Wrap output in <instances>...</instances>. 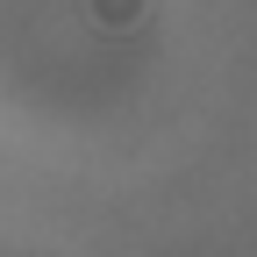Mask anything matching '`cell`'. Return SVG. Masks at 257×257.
<instances>
[{"mask_svg":"<svg viewBox=\"0 0 257 257\" xmlns=\"http://www.w3.org/2000/svg\"><path fill=\"white\" fill-rule=\"evenodd\" d=\"M93 15H100V22H136L143 0H93Z\"/></svg>","mask_w":257,"mask_h":257,"instance_id":"obj_1","label":"cell"}]
</instances>
